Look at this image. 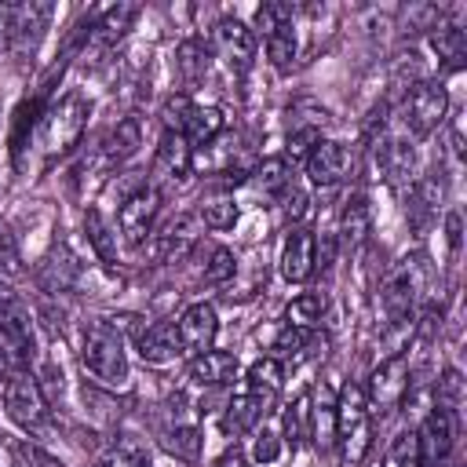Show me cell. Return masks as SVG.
I'll use <instances>...</instances> for the list:
<instances>
[{
  "mask_svg": "<svg viewBox=\"0 0 467 467\" xmlns=\"http://www.w3.org/2000/svg\"><path fill=\"white\" fill-rule=\"evenodd\" d=\"M80 361L84 368L109 383V387H120L128 379V358H124V339L120 332L109 325V321H91L84 328V343H80Z\"/></svg>",
  "mask_w": 467,
  "mask_h": 467,
  "instance_id": "obj_1",
  "label": "cell"
},
{
  "mask_svg": "<svg viewBox=\"0 0 467 467\" xmlns=\"http://www.w3.org/2000/svg\"><path fill=\"white\" fill-rule=\"evenodd\" d=\"M84 128H88V102H84L77 91L62 95V99L44 113V124H40V142H44L47 161L66 157V153L80 142Z\"/></svg>",
  "mask_w": 467,
  "mask_h": 467,
  "instance_id": "obj_2",
  "label": "cell"
},
{
  "mask_svg": "<svg viewBox=\"0 0 467 467\" xmlns=\"http://www.w3.org/2000/svg\"><path fill=\"white\" fill-rule=\"evenodd\" d=\"M4 412L22 431H40L47 423V398L29 372H11L4 383Z\"/></svg>",
  "mask_w": 467,
  "mask_h": 467,
  "instance_id": "obj_3",
  "label": "cell"
},
{
  "mask_svg": "<svg viewBox=\"0 0 467 467\" xmlns=\"http://www.w3.org/2000/svg\"><path fill=\"white\" fill-rule=\"evenodd\" d=\"M445 109H449V91L438 80H416L405 99V128L416 139H427L445 120Z\"/></svg>",
  "mask_w": 467,
  "mask_h": 467,
  "instance_id": "obj_4",
  "label": "cell"
},
{
  "mask_svg": "<svg viewBox=\"0 0 467 467\" xmlns=\"http://www.w3.org/2000/svg\"><path fill=\"white\" fill-rule=\"evenodd\" d=\"M456 427H460V420H452L449 412H441L438 405H431V412L416 427L420 467H445L449 463L452 445H456Z\"/></svg>",
  "mask_w": 467,
  "mask_h": 467,
  "instance_id": "obj_5",
  "label": "cell"
},
{
  "mask_svg": "<svg viewBox=\"0 0 467 467\" xmlns=\"http://www.w3.org/2000/svg\"><path fill=\"white\" fill-rule=\"evenodd\" d=\"M51 4L44 0H22V4H11V29H7V51L26 58L36 51L47 22H51Z\"/></svg>",
  "mask_w": 467,
  "mask_h": 467,
  "instance_id": "obj_6",
  "label": "cell"
},
{
  "mask_svg": "<svg viewBox=\"0 0 467 467\" xmlns=\"http://www.w3.org/2000/svg\"><path fill=\"white\" fill-rule=\"evenodd\" d=\"M212 44H215L219 58H223L237 77H244V73L252 69V62H255V33H252L244 22H237V18H219L215 29H212Z\"/></svg>",
  "mask_w": 467,
  "mask_h": 467,
  "instance_id": "obj_7",
  "label": "cell"
},
{
  "mask_svg": "<svg viewBox=\"0 0 467 467\" xmlns=\"http://www.w3.org/2000/svg\"><path fill=\"white\" fill-rule=\"evenodd\" d=\"M161 212V190L157 186H139L117 212V226H120V237L128 244H142L153 230V219Z\"/></svg>",
  "mask_w": 467,
  "mask_h": 467,
  "instance_id": "obj_8",
  "label": "cell"
},
{
  "mask_svg": "<svg viewBox=\"0 0 467 467\" xmlns=\"http://www.w3.org/2000/svg\"><path fill=\"white\" fill-rule=\"evenodd\" d=\"M409 394V358L405 354H390L387 361H379L368 376V405L376 409H394L398 401H405Z\"/></svg>",
  "mask_w": 467,
  "mask_h": 467,
  "instance_id": "obj_9",
  "label": "cell"
},
{
  "mask_svg": "<svg viewBox=\"0 0 467 467\" xmlns=\"http://www.w3.org/2000/svg\"><path fill=\"white\" fill-rule=\"evenodd\" d=\"M179 328V343H182V354L197 358L204 350H212L215 336H219V317H215V306L212 303H193L182 310V317L175 321Z\"/></svg>",
  "mask_w": 467,
  "mask_h": 467,
  "instance_id": "obj_10",
  "label": "cell"
},
{
  "mask_svg": "<svg viewBox=\"0 0 467 467\" xmlns=\"http://www.w3.org/2000/svg\"><path fill=\"white\" fill-rule=\"evenodd\" d=\"M314 252H317L314 234L306 226H292L288 237H285V248H281V274H285V281H292V285L310 281V274L317 266Z\"/></svg>",
  "mask_w": 467,
  "mask_h": 467,
  "instance_id": "obj_11",
  "label": "cell"
},
{
  "mask_svg": "<svg viewBox=\"0 0 467 467\" xmlns=\"http://www.w3.org/2000/svg\"><path fill=\"white\" fill-rule=\"evenodd\" d=\"M347 171H350V153L343 142L321 139L306 157V175L314 186H336L347 179Z\"/></svg>",
  "mask_w": 467,
  "mask_h": 467,
  "instance_id": "obj_12",
  "label": "cell"
},
{
  "mask_svg": "<svg viewBox=\"0 0 467 467\" xmlns=\"http://www.w3.org/2000/svg\"><path fill=\"white\" fill-rule=\"evenodd\" d=\"M135 343H139V358H142L146 365H171V361L182 354L175 321H153L150 328L139 332Z\"/></svg>",
  "mask_w": 467,
  "mask_h": 467,
  "instance_id": "obj_13",
  "label": "cell"
},
{
  "mask_svg": "<svg viewBox=\"0 0 467 467\" xmlns=\"http://www.w3.org/2000/svg\"><path fill=\"white\" fill-rule=\"evenodd\" d=\"M153 171L164 179H186L193 171V146L186 142L182 131H164L157 142V157H153Z\"/></svg>",
  "mask_w": 467,
  "mask_h": 467,
  "instance_id": "obj_14",
  "label": "cell"
},
{
  "mask_svg": "<svg viewBox=\"0 0 467 467\" xmlns=\"http://www.w3.org/2000/svg\"><path fill=\"white\" fill-rule=\"evenodd\" d=\"M416 288H420V281H416V266L412 263L409 266H398L383 281V310H387L390 321H409L412 303H416Z\"/></svg>",
  "mask_w": 467,
  "mask_h": 467,
  "instance_id": "obj_15",
  "label": "cell"
},
{
  "mask_svg": "<svg viewBox=\"0 0 467 467\" xmlns=\"http://www.w3.org/2000/svg\"><path fill=\"white\" fill-rule=\"evenodd\" d=\"M237 358L234 354H226V350H204V354H197L193 361H190V368H186V376L197 383V387H226V383H234L237 379Z\"/></svg>",
  "mask_w": 467,
  "mask_h": 467,
  "instance_id": "obj_16",
  "label": "cell"
},
{
  "mask_svg": "<svg viewBox=\"0 0 467 467\" xmlns=\"http://www.w3.org/2000/svg\"><path fill=\"white\" fill-rule=\"evenodd\" d=\"M0 332H7L11 339L33 347V317H29V306H26V299H22L11 285H4V281H0Z\"/></svg>",
  "mask_w": 467,
  "mask_h": 467,
  "instance_id": "obj_17",
  "label": "cell"
},
{
  "mask_svg": "<svg viewBox=\"0 0 467 467\" xmlns=\"http://www.w3.org/2000/svg\"><path fill=\"white\" fill-rule=\"evenodd\" d=\"M332 416H336V441H343L350 431H358L361 423H368V398H365V387L358 383H347L332 405Z\"/></svg>",
  "mask_w": 467,
  "mask_h": 467,
  "instance_id": "obj_18",
  "label": "cell"
},
{
  "mask_svg": "<svg viewBox=\"0 0 467 467\" xmlns=\"http://www.w3.org/2000/svg\"><path fill=\"white\" fill-rule=\"evenodd\" d=\"M266 398H259V394H252V390H241V394H234V401L226 405V416H223V431L226 434H248V431H255L259 423H263V416H266Z\"/></svg>",
  "mask_w": 467,
  "mask_h": 467,
  "instance_id": "obj_19",
  "label": "cell"
},
{
  "mask_svg": "<svg viewBox=\"0 0 467 467\" xmlns=\"http://www.w3.org/2000/svg\"><path fill=\"white\" fill-rule=\"evenodd\" d=\"M223 128H226V117H223L219 106H193L186 124H182V135L197 150V146H212L223 135Z\"/></svg>",
  "mask_w": 467,
  "mask_h": 467,
  "instance_id": "obj_20",
  "label": "cell"
},
{
  "mask_svg": "<svg viewBox=\"0 0 467 467\" xmlns=\"http://www.w3.org/2000/svg\"><path fill=\"white\" fill-rule=\"evenodd\" d=\"M175 73L182 88H197L208 77V44L204 40H182L175 47Z\"/></svg>",
  "mask_w": 467,
  "mask_h": 467,
  "instance_id": "obj_21",
  "label": "cell"
},
{
  "mask_svg": "<svg viewBox=\"0 0 467 467\" xmlns=\"http://www.w3.org/2000/svg\"><path fill=\"white\" fill-rule=\"evenodd\" d=\"M106 463L109 467H153V456H150V445L139 434L117 431L109 449H106Z\"/></svg>",
  "mask_w": 467,
  "mask_h": 467,
  "instance_id": "obj_22",
  "label": "cell"
},
{
  "mask_svg": "<svg viewBox=\"0 0 467 467\" xmlns=\"http://www.w3.org/2000/svg\"><path fill=\"white\" fill-rule=\"evenodd\" d=\"M139 142H142L139 120H135V117H124V120H117V128H109V135L102 139V157H106L109 164H120V161H128V157L139 150Z\"/></svg>",
  "mask_w": 467,
  "mask_h": 467,
  "instance_id": "obj_23",
  "label": "cell"
},
{
  "mask_svg": "<svg viewBox=\"0 0 467 467\" xmlns=\"http://www.w3.org/2000/svg\"><path fill=\"white\" fill-rule=\"evenodd\" d=\"M252 186L263 197H285L292 186V164L285 157H266L255 171H252Z\"/></svg>",
  "mask_w": 467,
  "mask_h": 467,
  "instance_id": "obj_24",
  "label": "cell"
},
{
  "mask_svg": "<svg viewBox=\"0 0 467 467\" xmlns=\"http://www.w3.org/2000/svg\"><path fill=\"white\" fill-rule=\"evenodd\" d=\"M365 237H368V204L361 193H354L343 208V219H339V241L347 252H354V248H361Z\"/></svg>",
  "mask_w": 467,
  "mask_h": 467,
  "instance_id": "obj_25",
  "label": "cell"
},
{
  "mask_svg": "<svg viewBox=\"0 0 467 467\" xmlns=\"http://www.w3.org/2000/svg\"><path fill=\"white\" fill-rule=\"evenodd\" d=\"M135 15H139V7H135V4H113V7H106V11L99 15V22L91 26V29H95L91 36H95L99 44H117V40L131 29Z\"/></svg>",
  "mask_w": 467,
  "mask_h": 467,
  "instance_id": "obj_26",
  "label": "cell"
},
{
  "mask_svg": "<svg viewBox=\"0 0 467 467\" xmlns=\"http://www.w3.org/2000/svg\"><path fill=\"white\" fill-rule=\"evenodd\" d=\"M379 164H383V175L390 182H409L412 175V164H416V153L405 139H387L383 150H379Z\"/></svg>",
  "mask_w": 467,
  "mask_h": 467,
  "instance_id": "obj_27",
  "label": "cell"
},
{
  "mask_svg": "<svg viewBox=\"0 0 467 467\" xmlns=\"http://www.w3.org/2000/svg\"><path fill=\"white\" fill-rule=\"evenodd\" d=\"M321 314H325V299L317 292H303V296H296L285 306V325L288 328H299V332H314L317 321H321Z\"/></svg>",
  "mask_w": 467,
  "mask_h": 467,
  "instance_id": "obj_28",
  "label": "cell"
},
{
  "mask_svg": "<svg viewBox=\"0 0 467 467\" xmlns=\"http://www.w3.org/2000/svg\"><path fill=\"white\" fill-rule=\"evenodd\" d=\"M281 383H285V368H281V361H277L274 354L252 361V368H248V390H252V394H259V398L270 401V398L281 390Z\"/></svg>",
  "mask_w": 467,
  "mask_h": 467,
  "instance_id": "obj_29",
  "label": "cell"
},
{
  "mask_svg": "<svg viewBox=\"0 0 467 467\" xmlns=\"http://www.w3.org/2000/svg\"><path fill=\"white\" fill-rule=\"evenodd\" d=\"M201 431L193 427V423H179L175 420V427H168L164 431V449L175 456V460H186V463H193L197 456H201Z\"/></svg>",
  "mask_w": 467,
  "mask_h": 467,
  "instance_id": "obj_30",
  "label": "cell"
},
{
  "mask_svg": "<svg viewBox=\"0 0 467 467\" xmlns=\"http://www.w3.org/2000/svg\"><path fill=\"white\" fill-rule=\"evenodd\" d=\"M263 44H266V58H270L274 69H288L292 58H296V47H299V44H296V29H292V22L281 26V29H274V33H266Z\"/></svg>",
  "mask_w": 467,
  "mask_h": 467,
  "instance_id": "obj_31",
  "label": "cell"
},
{
  "mask_svg": "<svg viewBox=\"0 0 467 467\" xmlns=\"http://www.w3.org/2000/svg\"><path fill=\"white\" fill-rule=\"evenodd\" d=\"M84 230H88L91 248H95L106 263H113V255H117V234L106 226V219H102L99 208H88V212H84Z\"/></svg>",
  "mask_w": 467,
  "mask_h": 467,
  "instance_id": "obj_32",
  "label": "cell"
},
{
  "mask_svg": "<svg viewBox=\"0 0 467 467\" xmlns=\"http://www.w3.org/2000/svg\"><path fill=\"white\" fill-rule=\"evenodd\" d=\"M434 405L441 412H449L452 420H460V409H463V376L456 368H445L438 387H434Z\"/></svg>",
  "mask_w": 467,
  "mask_h": 467,
  "instance_id": "obj_33",
  "label": "cell"
},
{
  "mask_svg": "<svg viewBox=\"0 0 467 467\" xmlns=\"http://www.w3.org/2000/svg\"><path fill=\"white\" fill-rule=\"evenodd\" d=\"M292 449L303 445V438H310V394H299L288 412H285V434H281Z\"/></svg>",
  "mask_w": 467,
  "mask_h": 467,
  "instance_id": "obj_34",
  "label": "cell"
},
{
  "mask_svg": "<svg viewBox=\"0 0 467 467\" xmlns=\"http://www.w3.org/2000/svg\"><path fill=\"white\" fill-rule=\"evenodd\" d=\"M383 467H420V445H416V431H398L394 441L383 452Z\"/></svg>",
  "mask_w": 467,
  "mask_h": 467,
  "instance_id": "obj_35",
  "label": "cell"
},
{
  "mask_svg": "<svg viewBox=\"0 0 467 467\" xmlns=\"http://www.w3.org/2000/svg\"><path fill=\"white\" fill-rule=\"evenodd\" d=\"M438 33H431V47L438 51V58H445L449 66H460L463 58V29L460 26H434Z\"/></svg>",
  "mask_w": 467,
  "mask_h": 467,
  "instance_id": "obj_36",
  "label": "cell"
},
{
  "mask_svg": "<svg viewBox=\"0 0 467 467\" xmlns=\"http://www.w3.org/2000/svg\"><path fill=\"white\" fill-rule=\"evenodd\" d=\"M201 219H204V226H212V230H230V226L237 223V204H234V197L204 201Z\"/></svg>",
  "mask_w": 467,
  "mask_h": 467,
  "instance_id": "obj_37",
  "label": "cell"
},
{
  "mask_svg": "<svg viewBox=\"0 0 467 467\" xmlns=\"http://www.w3.org/2000/svg\"><path fill=\"white\" fill-rule=\"evenodd\" d=\"M190 109H193V102H190V95H186V91L168 95V102L161 106V124H164V131H182V124H186Z\"/></svg>",
  "mask_w": 467,
  "mask_h": 467,
  "instance_id": "obj_38",
  "label": "cell"
},
{
  "mask_svg": "<svg viewBox=\"0 0 467 467\" xmlns=\"http://www.w3.org/2000/svg\"><path fill=\"white\" fill-rule=\"evenodd\" d=\"M321 142V131L314 128V124H306V128H299V131H292L288 135V150H285V161L288 164H296V161H306L310 157V150Z\"/></svg>",
  "mask_w": 467,
  "mask_h": 467,
  "instance_id": "obj_39",
  "label": "cell"
},
{
  "mask_svg": "<svg viewBox=\"0 0 467 467\" xmlns=\"http://www.w3.org/2000/svg\"><path fill=\"white\" fill-rule=\"evenodd\" d=\"M234 270H237L234 252H230V248H212L208 266H204V281H208V285H223V281L234 277Z\"/></svg>",
  "mask_w": 467,
  "mask_h": 467,
  "instance_id": "obj_40",
  "label": "cell"
},
{
  "mask_svg": "<svg viewBox=\"0 0 467 467\" xmlns=\"http://www.w3.org/2000/svg\"><path fill=\"white\" fill-rule=\"evenodd\" d=\"M288 22H292V7H288V4H263V7L255 11V29H259V36H266V33L288 26Z\"/></svg>",
  "mask_w": 467,
  "mask_h": 467,
  "instance_id": "obj_41",
  "label": "cell"
},
{
  "mask_svg": "<svg viewBox=\"0 0 467 467\" xmlns=\"http://www.w3.org/2000/svg\"><path fill=\"white\" fill-rule=\"evenodd\" d=\"M40 270H55V277L47 281V288H69V285H73V277H77V263H73V255H66V252L47 255Z\"/></svg>",
  "mask_w": 467,
  "mask_h": 467,
  "instance_id": "obj_42",
  "label": "cell"
},
{
  "mask_svg": "<svg viewBox=\"0 0 467 467\" xmlns=\"http://www.w3.org/2000/svg\"><path fill=\"white\" fill-rule=\"evenodd\" d=\"M281 456V434L274 427H255V438H252V460L259 463H274Z\"/></svg>",
  "mask_w": 467,
  "mask_h": 467,
  "instance_id": "obj_43",
  "label": "cell"
},
{
  "mask_svg": "<svg viewBox=\"0 0 467 467\" xmlns=\"http://www.w3.org/2000/svg\"><path fill=\"white\" fill-rule=\"evenodd\" d=\"M22 270L18 263V248H15V237L7 230V223L0 219V277H15Z\"/></svg>",
  "mask_w": 467,
  "mask_h": 467,
  "instance_id": "obj_44",
  "label": "cell"
},
{
  "mask_svg": "<svg viewBox=\"0 0 467 467\" xmlns=\"http://www.w3.org/2000/svg\"><path fill=\"white\" fill-rule=\"evenodd\" d=\"M11 456H15V467H62L55 456H47L44 449L26 445V441H18V445L11 449Z\"/></svg>",
  "mask_w": 467,
  "mask_h": 467,
  "instance_id": "obj_45",
  "label": "cell"
},
{
  "mask_svg": "<svg viewBox=\"0 0 467 467\" xmlns=\"http://www.w3.org/2000/svg\"><path fill=\"white\" fill-rule=\"evenodd\" d=\"M306 336H310V332H299V328H288V325H285V328L277 332V339H274V350H277L274 358H277V361H281V358H296V354L306 347Z\"/></svg>",
  "mask_w": 467,
  "mask_h": 467,
  "instance_id": "obj_46",
  "label": "cell"
},
{
  "mask_svg": "<svg viewBox=\"0 0 467 467\" xmlns=\"http://www.w3.org/2000/svg\"><path fill=\"white\" fill-rule=\"evenodd\" d=\"M212 467H252V456H248L244 449H237V445H230L226 452H219V460H215Z\"/></svg>",
  "mask_w": 467,
  "mask_h": 467,
  "instance_id": "obj_47",
  "label": "cell"
},
{
  "mask_svg": "<svg viewBox=\"0 0 467 467\" xmlns=\"http://www.w3.org/2000/svg\"><path fill=\"white\" fill-rule=\"evenodd\" d=\"M7 29H11V4H0V51H7Z\"/></svg>",
  "mask_w": 467,
  "mask_h": 467,
  "instance_id": "obj_48",
  "label": "cell"
},
{
  "mask_svg": "<svg viewBox=\"0 0 467 467\" xmlns=\"http://www.w3.org/2000/svg\"><path fill=\"white\" fill-rule=\"evenodd\" d=\"M449 244H452V248H460V212H452V215H449Z\"/></svg>",
  "mask_w": 467,
  "mask_h": 467,
  "instance_id": "obj_49",
  "label": "cell"
},
{
  "mask_svg": "<svg viewBox=\"0 0 467 467\" xmlns=\"http://www.w3.org/2000/svg\"><path fill=\"white\" fill-rule=\"evenodd\" d=\"M99 467H109V463H99Z\"/></svg>",
  "mask_w": 467,
  "mask_h": 467,
  "instance_id": "obj_50",
  "label": "cell"
}]
</instances>
